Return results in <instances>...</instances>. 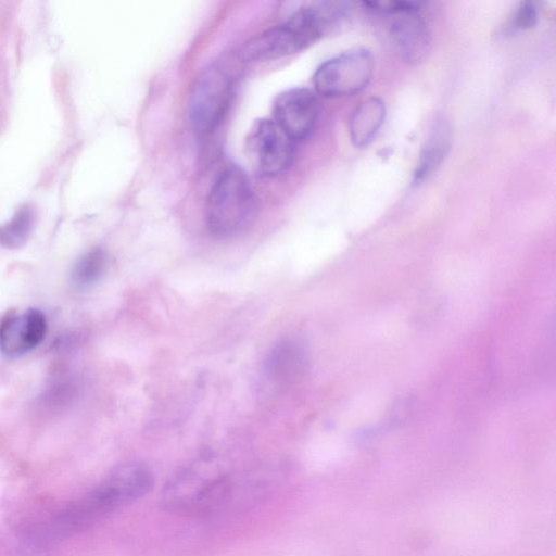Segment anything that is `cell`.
Instances as JSON below:
<instances>
[{
	"mask_svg": "<svg viewBox=\"0 0 556 556\" xmlns=\"http://www.w3.org/2000/svg\"><path fill=\"white\" fill-rule=\"evenodd\" d=\"M231 77L220 67L203 71L191 87L187 115L194 130L206 134L223 121L232 98Z\"/></svg>",
	"mask_w": 556,
	"mask_h": 556,
	"instance_id": "obj_5",
	"label": "cell"
},
{
	"mask_svg": "<svg viewBox=\"0 0 556 556\" xmlns=\"http://www.w3.org/2000/svg\"><path fill=\"white\" fill-rule=\"evenodd\" d=\"M106 267V253L100 248H94L79 257L74 265L71 275L72 282L77 288L89 287L104 275Z\"/></svg>",
	"mask_w": 556,
	"mask_h": 556,
	"instance_id": "obj_14",
	"label": "cell"
},
{
	"mask_svg": "<svg viewBox=\"0 0 556 556\" xmlns=\"http://www.w3.org/2000/svg\"><path fill=\"white\" fill-rule=\"evenodd\" d=\"M318 114V99L306 88H292L281 92L273 105V121L294 142L305 139L312 132Z\"/></svg>",
	"mask_w": 556,
	"mask_h": 556,
	"instance_id": "obj_8",
	"label": "cell"
},
{
	"mask_svg": "<svg viewBox=\"0 0 556 556\" xmlns=\"http://www.w3.org/2000/svg\"><path fill=\"white\" fill-rule=\"evenodd\" d=\"M294 143L273 119L256 121L247 138L254 167L267 177L277 176L291 165Z\"/></svg>",
	"mask_w": 556,
	"mask_h": 556,
	"instance_id": "obj_7",
	"label": "cell"
},
{
	"mask_svg": "<svg viewBox=\"0 0 556 556\" xmlns=\"http://www.w3.org/2000/svg\"><path fill=\"white\" fill-rule=\"evenodd\" d=\"M308 366L305 344L295 337H287L273 345L264 370L267 378L279 384H289L304 376Z\"/></svg>",
	"mask_w": 556,
	"mask_h": 556,
	"instance_id": "obj_11",
	"label": "cell"
},
{
	"mask_svg": "<svg viewBox=\"0 0 556 556\" xmlns=\"http://www.w3.org/2000/svg\"><path fill=\"white\" fill-rule=\"evenodd\" d=\"M232 482L208 465H195L176 475L165 486L162 504L173 511L205 514L231 497Z\"/></svg>",
	"mask_w": 556,
	"mask_h": 556,
	"instance_id": "obj_4",
	"label": "cell"
},
{
	"mask_svg": "<svg viewBox=\"0 0 556 556\" xmlns=\"http://www.w3.org/2000/svg\"><path fill=\"white\" fill-rule=\"evenodd\" d=\"M348 2L323 1L305 5L286 22L252 38L241 50L245 62H260L300 52L316 42L349 12Z\"/></svg>",
	"mask_w": 556,
	"mask_h": 556,
	"instance_id": "obj_1",
	"label": "cell"
},
{
	"mask_svg": "<svg viewBox=\"0 0 556 556\" xmlns=\"http://www.w3.org/2000/svg\"><path fill=\"white\" fill-rule=\"evenodd\" d=\"M420 3L396 13L390 25V35L402 58L412 64L422 62L430 48V34L420 14Z\"/></svg>",
	"mask_w": 556,
	"mask_h": 556,
	"instance_id": "obj_10",
	"label": "cell"
},
{
	"mask_svg": "<svg viewBox=\"0 0 556 556\" xmlns=\"http://www.w3.org/2000/svg\"><path fill=\"white\" fill-rule=\"evenodd\" d=\"M452 129L447 122H439L422 147L415 170V182L428 179L441 166L451 149Z\"/></svg>",
	"mask_w": 556,
	"mask_h": 556,
	"instance_id": "obj_12",
	"label": "cell"
},
{
	"mask_svg": "<svg viewBox=\"0 0 556 556\" xmlns=\"http://www.w3.org/2000/svg\"><path fill=\"white\" fill-rule=\"evenodd\" d=\"M153 482V475L146 465L137 462L119 465L62 515L61 525L77 528L93 522L144 496Z\"/></svg>",
	"mask_w": 556,
	"mask_h": 556,
	"instance_id": "obj_2",
	"label": "cell"
},
{
	"mask_svg": "<svg viewBox=\"0 0 556 556\" xmlns=\"http://www.w3.org/2000/svg\"><path fill=\"white\" fill-rule=\"evenodd\" d=\"M539 20V9L535 2L523 1L513 12L506 24L507 33L523 31L532 28Z\"/></svg>",
	"mask_w": 556,
	"mask_h": 556,
	"instance_id": "obj_16",
	"label": "cell"
},
{
	"mask_svg": "<svg viewBox=\"0 0 556 556\" xmlns=\"http://www.w3.org/2000/svg\"><path fill=\"white\" fill-rule=\"evenodd\" d=\"M46 331V317L39 309L10 314L0 323V351L9 357L24 355L43 340Z\"/></svg>",
	"mask_w": 556,
	"mask_h": 556,
	"instance_id": "obj_9",
	"label": "cell"
},
{
	"mask_svg": "<svg viewBox=\"0 0 556 556\" xmlns=\"http://www.w3.org/2000/svg\"><path fill=\"white\" fill-rule=\"evenodd\" d=\"M256 214L257 201L244 173L236 166L223 169L206 198L210 233L218 239L239 237L254 224Z\"/></svg>",
	"mask_w": 556,
	"mask_h": 556,
	"instance_id": "obj_3",
	"label": "cell"
},
{
	"mask_svg": "<svg viewBox=\"0 0 556 556\" xmlns=\"http://www.w3.org/2000/svg\"><path fill=\"white\" fill-rule=\"evenodd\" d=\"M372 72L371 53L357 48L324 62L314 74V86L325 97H350L366 88Z\"/></svg>",
	"mask_w": 556,
	"mask_h": 556,
	"instance_id": "obj_6",
	"label": "cell"
},
{
	"mask_svg": "<svg viewBox=\"0 0 556 556\" xmlns=\"http://www.w3.org/2000/svg\"><path fill=\"white\" fill-rule=\"evenodd\" d=\"M386 117V106L381 99L369 98L353 112L350 119V137L357 148L368 146L376 137Z\"/></svg>",
	"mask_w": 556,
	"mask_h": 556,
	"instance_id": "obj_13",
	"label": "cell"
},
{
	"mask_svg": "<svg viewBox=\"0 0 556 556\" xmlns=\"http://www.w3.org/2000/svg\"><path fill=\"white\" fill-rule=\"evenodd\" d=\"M33 219L31 210L28 206L21 207L7 225L0 227V243L8 248L22 244L31 230Z\"/></svg>",
	"mask_w": 556,
	"mask_h": 556,
	"instance_id": "obj_15",
	"label": "cell"
}]
</instances>
